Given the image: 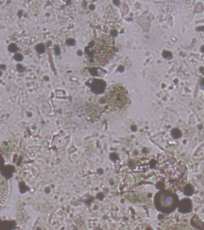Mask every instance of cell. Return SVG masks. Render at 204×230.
<instances>
[{"label":"cell","instance_id":"cell-1","mask_svg":"<svg viewBox=\"0 0 204 230\" xmlns=\"http://www.w3.org/2000/svg\"><path fill=\"white\" fill-rule=\"evenodd\" d=\"M156 173L166 188L175 193H182L189 177L187 166L184 161L168 154L159 157Z\"/></svg>","mask_w":204,"mask_h":230},{"label":"cell","instance_id":"cell-2","mask_svg":"<svg viewBox=\"0 0 204 230\" xmlns=\"http://www.w3.org/2000/svg\"><path fill=\"white\" fill-rule=\"evenodd\" d=\"M114 49L113 42L109 37L99 38L94 47V60L100 65H105L113 59Z\"/></svg>","mask_w":204,"mask_h":230},{"label":"cell","instance_id":"cell-3","mask_svg":"<svg viewBox=\"0 0 204 230\" xmlns=\"http://www.w3.org/2000/svg\"><path fill=\"white\" fill-rule=\"evenodd\" d=\"M106 100L112 107L124 106L129 101L128 93L126 88L121 84L111 86L106 92Z\"/></svg>","mask_w":204,"mask_h":230},{"label":"cell","instance_id":"cell-4","mask_svg":"<svg viewBox=\"0 0 204 230\" xmlns=\"http://www.w3.org/2000/svg\"><path fill=\"white\" fill-rule=\"evenodd\" d=\"M10 183L8 180L0 174V210L7 203L10 194Z\"/></svg>","mask_w":204,"mask_h":230},{"label":"cell","instance_id":"cell-5","mask_svg":"<svg viewBox=\"0 0 204 230\" xmlns=\"http://www.w3.org/2000/svg\"><path fill=\"white\" fill-rule=\"evenodd\" d=\"M159 202L162 207L169 209L175 204V198L170 192H164L159 195Z\"/></svg>","mask_w":204,"mask_h":230},{"label":"cell","instance_id":"cell-6","mask_svg":"<svg viewBox=\"0 0 204 230\" xmlns=\"http://www.w3.org/2000/svg\"><path fill=\"white\" fill-rule=\"evenodd\" d=\"M18 48L16 44L14 43H11L8 47V50L11 53H15L17 50Z\"/></svg>","mask_w":204,"mask_h":230},{"label":"cell","instance_id":"cell-7","mask_svg":"<svg viewBox=\"0 0 204 230\" xmlns=\"http://www.w3.org/2000/svg\"><path fill=\"white\" fill-rule=\"evenodd\" d=\"M14 59L18 62H20L23 59V56L20 54H16L14 56Z\"/></svg>","mask_w":204,"mask_h":230},{"label":"cell","instance_id":"cell-8","mask_svg":"<svg viewBox=\"0 0 204 230\" xmlns=\"http://www.w3.org/2000/svg\"><path fill=\"white\" fill-rule=\"evenodd\" d=\"M17 70L19 72H23V71H24L25 70V67L20 64L17 65Z\"/></svg>","mask_w":204,"mask_h":230},{"label":"cell","instance_id":"cell-9","mask_svg":"<svg viewBox=\"0 0 204 230\" xmlns=\"http://www.w3.org/2000/svg\"><path fill=\"white\" fill-rule=\"evenodd\" d=\"M0 68L2 69V70H6V65H4V64H1V65H0Z\"/></svg>","mask_w":204,"mask_h":230},{"label":"cell","instance_id":"cell-10","mask_svg":"<svg viewBox=\"0 0 204 230\" xmlns=\"http://www.w3.org/2000/svg\"><path fill=\"white\" fill-rule=\"evenodd\" d=\"M201 85L202 86L204 87V79H202V80H201Z\"/></svg>","mask_w":204,"mask_h":230},{"label":"cell","instance_id":"cell-11","mask_svg":"<svg viewBox=\"0 0 204 230\" xmlns=\"http://www.w3.org/2000/svg\"><path fill=\"white\" fill-rule=\"evenodd\" d=\"M2 73L1 72V71H0V77H1V76H2Z\"/></svg>","mask_w":204,"mask_h":230}]
</instances>
